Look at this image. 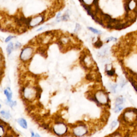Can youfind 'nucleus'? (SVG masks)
<instances>
[{"label": "nucleus", "mask_w": 137, "mask_h": 137, "mask_svg": "<svg viewBox=\"0 0 137 137\" xmlns=\"http://www.w3.org/2000/svg\"><path fill=\"white\" fill-rule=\"evenodd\" d=\"M86 79L89 81H92L93 80V76L91 74H87V75L86 76Z\"/></svg>", "instance_id": "obj_18"}, {"label": "nucleus", "mask_w": 137, "mask_h": 137, "mask_svg": "<svg viewBox=\"0 0 137 137\" xmlns=\"http://www.w3.org/2000/svg\"><path fill=\"white\" fill-rule=\"evenodd\" d=\"M88 29H89L91 31H92V32L95 33V34H101V31H99V30H97L96 29H94V28H93V27H88Z\"/></svg>", "instance_id": "obj_15"}, {"label": "nucleus", "mask_w": 137, "mask_h": 137, "mask_svg": "<svg viewBox=\"0 0 137 137\" xmlns=\"http://www.w3.org/2000/svg\"><path fill=\"white\" fill-rule=\"evenodd\" d=\"M6 102H7L6 103H7L8 105L10 106L11 108H13L14 106H15L17 104L16 101H12L11 100V101H9V100H7V101H6Z\"/></svg>", "instance_id": "obj_14"}, {"label": "nucleus", "mask_w": 137, "mask_h": 137, "mask_svg": "<svg viewBox=\"0 0 137 137\" xmlns=\"http://www.w3.org/2000/svg\"><path fill=\"white\" fill-rule=\"evenodd\" d=\"M35 137H40V136L38 135V134H36V135H35Z\"/></svg>", "instance_id": "obj_28"}, {"label": "nucleus", "mask_w": 137, "mask_h": 137, "mask_svg": "<svg viewBox=\"0 0 137 137\" xmlns=\"http://www.w3.org/2000/svg\"><path fill=\"white\" fill-rule=\"evenodd\" d=\"M80 25L79 24H76V28H75V32H78L79 30H80Z\"/></svg>", "instance_id": "obj_22"}, {"label": "nucleus", "mask_w": 137, "mask_h": 137, "mask_svg": "<svg viewBox=\"0 0 137 137\" xmlns=\"http://www.w3.org/2000/svg\"><path fill=\"white\" fill-rule=\"evenodd\" d=\"M123 101H124V99L123 98L122 96H120L117 97L116 100V106L121 105L123 103Z\"/></svg>", "instance_id": "obj_13"}, {"label": "nucleus", "mask_w": 137, "mask_h": 137, "mask_svg": "<svg viewBox=\"0 0 137 137\" xmlns=\"http://www.w3.org/2000/svg\"><path fill=\"white\" fill-rule=\"evenodd\" d=\"M8 89L9 90V91L8 90H5L4 91V93L6 95V96H7V100H9V101H11L12 97V92L10 88H8Z\"/></svg>", "instance_id": "obj_9"}, {"label": "nucleus", "mask_w": 137, "mask_h": 137, "mask_svg": "<svg viewBox=\"0 0 137 137\" xmlns=\"http://www.w3.org/2000/svg\"><path fill=\"white\" fill-rule=\"evenodd\" d=\"M1 114L2 115L3 117L7 120L10 119L11 117V115H10V113H9V112H5V111L2 110L1 111Z\"/></svg>", "instance_id": "obj_11"}, {"label": "nucleus", "mask_w": 137, "mask_h": 137, "mask_svg": "<svg viewBox=\"0 0 137 137\" xmlns=\"http://www.w3.org/2000/svg\"><path fill=\"white\" fill-rule=\"evenodd\" d=\"M31 133H32V137H35L34 133H33V132H31Z\"/></svg>", "instance_id": "obj_27"}, {"label": "nucleus", "mask_w": 137, "mask_h": 137, "mask_svg": "<svg viewBox=\"0 0 137 137\" xmlns=\"http://www.w3.org/2000/svg\"><path fill=\"white\" fill-rule=\"evenodd\" d=\"M116 40H117L116 38H114V37H110V38H108L106 39V42H108L111 41H116Z\"/></svg>", "instance_id": "obj_20"}, {"label": "nucleus", "mask_w": 137, "mask_h": 137, "mask_svg": "<svg viewBox=\"0 0 137 137\" xmlns=\"http://www.w3.org/2000/svg\"><path fill=\"white\" fill-rule=\"evenodd\" d=\"M61 13H59V14L57 15V19H58V18H60V17L61 16Z\"/></svg>", "instance_id": "obj_26"}, {"label": "nucleus", "mask_w": 137, "mask_h": 137, "mask_svg": "<svg viewBox=\"0 0 137 137\" xmlns=\"http://www.w3.org/2000/svg\"><path fill=\"white\" fill-rule=\"evenodd\" d=\"M107 74L109 76H113L115 74V70L114 69H112L110 70H107Z\"/></svg>", "instance_id": "obj_16"}, {"label": "nucleus", "mask_w": 137, "mask_h": 137, "mask_svg": "<svg viewBox=\"0 0 137 137\" xmlns=\"http://www.w3.org/2000/svg\"><path fill=\"white\" fill-rule=\"evenodd\" d=\"M95 99H96L98 104L106 105H108V97L107 94L104 91L100 90L97 92L95 95Z\"/></svg>", "instance_id": "obj_1"}, {"label": "nucleus", "mask_w": 137, "mask_h": 137, "mask_svg": "<svg viewBox=\"0 0 137 137\" xmlns=\"http://www.w3.org/2000/svg\"><path fill=\"white\" fill-rule=\"evenodd\" d=\"M83 1L85 4L90 5L93 3L94 0H83Z\"/></svg>", "instance_id": "obj_19"}, {"label": "nucleus", "mask_w": 137, "mask_h": 137, "mask_svg": "<svg viewBox=\"0 0 137 137\" xmlns=\"http://www.w3.org/2000/svg\"><path fill=\"white\" fill-rule=\"evenodd\" d=\"M24 96L25 98L28 101H32L36 98V91L35 87H25V89L24 91Z\"/></svg>", "instance_id": "obj_3"}, {"label": "nucleus", "mask_w": 137, "mask_h": 137, "mask_svg": "<svg viewBox=\"0 0 137 137\" xmlns=\"http://www.w3.org/2000/svg\"><path fill=\"white\" fill-rule=\"evenodd\" d=\"M44 20V16L42 15H39L34 18H32V19L30 23V26L34 27L39 25L43 22Z\"/></svg>", "instance_id": "obj_6"}, {"label": "nucleus", "mask_w": 137, "mask_h": 137, "mask_svg": "<svg viewBox=\"0 0 137 137\" xmlns=\"http://www.w3.org/2000/svg\"><path fill=\"white\" fill-rule=\"evenodd\" d=\"M13 49H14L13 44L12 43V42H10V43L9 44L7 48V51L8 55H10V54L12 53V51H13Z\"/></svg>", "instance_id": "obj_10"}, {"label": "nucleus", "mask_w": 137, "mask_h": 137, "mask_svg": "<svg viewBox=\"0 0 137 137\" xmlns=\"http://www.w3.org/2000/svg\"><path fill=\"white\" fill-rule=\"evenodd\" d=\"M15 36H11V35L9 36L8 37H7V39H6L5 40V42H8L9 41H10L12 39L14 38H15Z\"/></svg>", "instance_id": "obj_21"}, {"label": "nucleus", "mask_w": 137, "mask_h": 137, "mask_svg": "<svg viewBox=\"0 0 137 137\" xmlns=\"http://www.w3.org/2000/svg\"><path fill=\"white\" fill-rule=\"evenodd\" d=\"M123 107L121 106V105L118 106H116V107L115 109V112H120L121 110H122L123 109Z\"/></svg>", "instance_id": "obj_17"}, {"label": "nucleus", "mask_w": 137, "mask_h": 137, "mask_svg": "<svg viewBox=\"0 0 137 137\" xmlns=\"http://www.w3.org/2000/svg\"><path fill=\"white\" fill-rule=\"evenodd\" d=\"M17 122L18 124H19V125L20 126H22L23 128L26 129L27 128V122L25 120H24V118H20L18 119Z\"/></svg>", "instance_id": "obj_7"}, {"label": "nucleus", "mask_w": 137, "mask_h": 137, "mask_svg": "<svg viewBox=\"0 0 137 137\" xmlns=\"http://www.w3.org/2000/svg\"><path fill=\"white\" fill-rule=\"evenodd\" d=\"M87 130L85 125H78L73 130V133L76 136H83L87 133Z\"/></svg>", "instance_id": "obj_5"}, {"label": "nucleus", "mask_w": 137, "mask_h": 137, "mask_svg": "<svg viewBox=\"0 0 137 137\" xmlns=\"http://www.w3.org/2000/svg\"><path fill=\"white\" fill-rule=\"evenodd\" d=\"M20 46H21V44L19 43V42H17L16 45H15V47H16V48H17L18 47H19Z\"/></svg>", "instance_id": "obj_24"}, {"label": "nucleus", "mask_w": 137, "mask_h": 137, "mask_svg": "<svg viewBox=\"0 0 137 137\" xmlns=\"http://www.w3.org/2000/svg\"><path fill=\"white\" fill-rule=\"evenodd\" d=\"M56 125L54 126L53 130L54 132L59 136H62L66 132L68 129L62 122H57Z\"/></svg>", "instance_id": "obj_4"}, {"label": "nucleus", "mask_w": 137, "mask_h": 137, "mask_svg": "<svg viewBox=\"0 0 137 137\" xmlns=\"http://www.w3.org/2000/svg\"><path fill=\"white\" fill-rule=\"evenodd\" d=\"M103 46V42L100 40V38H98L97 40L94 43V46L96 48H100Z\"/></svg>", "instance_id": "obj_12"}, {"label": "nucleus", "mask_w": 137, "mask_h": 137, "mask_svg": "<svg viewBox=\"0 0 137 137\" xmlns=\"http://www.w3.org/2000/svg\"><path fill=\"white\" fill-rule=\"evenodd\" d=\"M46 50L47 49L45 47H40L38 48L36 51H38V53L40 54L42 56H46L47 57L46 55Z\"/></svg>", "instance_id": "obj_8"}, {"label": "nucleus", "mask_w": 137, "mask_h": 137, "mask_svg": "<svg viewBox=\"0 0 137 137\" xmlns=\"http://www.w3.org/2000/svg\"><path fill=\"white\" fill-rule=\"evenodd\" d=\"M117 122H116V121H114L113 122H112V123H111V128H114V127L117 125Z\"/></svg>", "instance_id": "obj_23"}, {"label": "nucleus", "mask_w": 137, "mask_h": 137, "mask_svg": "<svg viewBox=\"0 0 137 137\" xmlns=\"http://www.w3.org/2000/svg\"><path fill=\"white\" fill-rule=\"evenodd\" d=\"M46 26H44V27H41V28L37 30V31H41V30L45 29L46 28Z\"/></svg>", "instance_id": "obj_25"}, {"label": "nucleus", "mask_w": 137, "mask_h": 137, "mask_svg": "<svg viewBox=\"0 0 137 137\" xmlns=\"http://www.w3.org/2000/svg\"><path fill=\"white\" fill-rule=\"evenodd\" d=\"M34 54V49L32 47H27L24 49L20 54V59L24 62L30 60Z\"/></svg>", "instance_id": "obj_2"}]
</instances>
